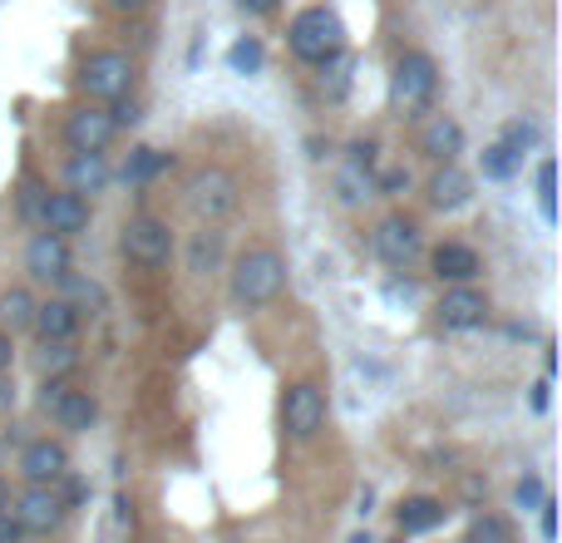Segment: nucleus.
Returning a JSON list of instances; mask_svg holds the SVG:
<instances>
[{
	"instance_id": "obj_1",
	"label": "nucleus",
	"mask_w": 562,
	"mask_h": 543,
	"mask_svg": "<svg viewBox=\"0 0 562 543\" xmlns=\"http://www.w3.org/2000/svg\"><path fill=\"white\" fill-rule=\"evenodd\" d=\"M286 287V257L277 247H247L233 267V297L237 307L257 311V307H272Z\"/></svg>"
},
{
	"instance_id": "obj_2",
	"label": "nucleus",
	"mask_w": 562,
	"mask_h": 543,
	"mask_svg": "<svg viewBox=\"0 0 562 543\" xmlns=\"http://www.w3.org/2000/svg\"><path fill=\"white\" fill-rule=\"evenodd\" d=\"M286 40H291V55L306 59V65H326V59L346 55V25H340V15L326 5L301 10V15L291 20Z\"/></svg>"
},
{
	"instance_id": "obj_3",
	"label": "nucleus",
	"mask_w": 562,
	"mask_h": 543,
	"mask_svg": "<svg viewBox=\"0 0 562 543\" xmlns=\"http://www.w3.org/2000/svg\"><path fill=\"white\" fill-rule=\"evenodd\" d=\"M435 89H439L435 59H429L425 49H405V55L395 59V69H390V99H395V109L419 114V109L435 104Z\"/></svg>"
},
{
	"instance_id": "obj_4",
	"label": "nucleus",
	"mask_w": 562,
	"mask_h": 543,
	"mask_svg": "<svg viewBox=\"0 0 562 543\" xmlns=\"http://www.w3.org/2000/svg\"><path fill=\"white\" fill-rule=\"evenodd\" d=\"M188 193V208H193L203 223H223V218L237 213V203H243V188H237V178L227 174V168H198V174H188L183 184Z\"/></svg>"
},
{
	"instance_id": "obj_5",
	"label": "nucleus",
	"mask_w": 562,
	"mask_h": 543,
	"mask_svg": "<svg viewBox=\"0 0 562 543\" xmlns=\"http://www.w3.org/2000/svg\"><path fill=\"white\" fill-rule=\"evenodd\" d=\"M79 85L99 104H119L128 95V85H134V59L119 55V49H94L85 59V69H79Z\"/></svg>"
},
{
	"instance_id": "obj_6",
	"label": "nucleus",
	"mask_w": 562,
	"mask_h": 543,
	"mask_svg": "<svg viewBox=\"0 0 562 543\" xmlns=\"http://www.w3.org/2000/svg\"><path fill=\"white\" fill-rule=\"evenodd\" d=\"M40 406H45V415L55 420L59 430H69V435H85V430L99 420L94 396H89V390H79V386H69V380H45Z\"/></svg>"
},
{
	"instance_id": "obj_7",
	"label": "nucleus",
	"mask_w": 562,
	"mask_h": 543,
	"mask_svg": "<svg viewBox=\"0 0 562 543\" xmlns=\"http://www.w3.org/2000/svg\"><path fill=\"white\" fill-rule=\"evenodd\" d=\"M119 243H124L128 263H138V267H168V257H173V233H168V223L164 218H148V213L128 218Z\"/></svg>"
},
{
	"instance_id": "obj_8",
	"label": "nucleus",
	"mask_w": 562,
	"mask_h": 543,
	"mask_svg": "<svg viewBox=\"0 0 562 543\" xmlns=\"http://www.w3.org/2000/svg\"><path fill=\"white\" fill-rule=\"evenodd\" d=\"M321 425H326V396L311 380H296V386L281 396V430L291 440H316Z\"/></svg>"
},
{
	"instance_id": "obj_9",
	"label": "nucleus",
	"mask_w": 562,
	"mask_h": 543,
	"mask_svg": "<svg viewBox=\"0 0 562 543\" xmlns=\"http://www.w3.org/2000/svg\"><path fill=\"white\" fill-rule=\"evenodd\" d=\"M336 198L346 208H360L375 198V144H350L336 158Z\"/></svg>"
},
{
	"instance_id": "obj_10",
	"label": "nucleus",
	"mask_w": 562,
	"mask_h": 543,
	"mask_svg": "<svg viewBox=\"0 0 562 543\" xmlns=\"http://www.w3.org/2000/svg\"><path fill=\"white\" fill-rule=\"evenodd\" d=\"M119 124H114V109H99V104H85L65 119V144L75 154H104L114 144Z\"/></svg>"
},
{
	"instance_id": "obj_11",
	"label": "nucleus",
	"mask_w": 562,
	"mask_h": 543,
	"mask_svg": "<svg viewBox=\"0 0 562 543\" xmlns=\"http://www.w3.org/2000/svg\"><path fill=\"white\" fill-rule=\"evenodd\" d=\"M10 509H15V519H20L25 534H55V529L65 524V514H69L55 485H25V495H20Z\"/></svg>"
},
{
	"instance_id": "obj_12",
	"label": "nucleus",
	"mask_w": 562,
	"mask_h": 543,
	"mask_svg": "<svg viewBox=\"0 0 562 543\" xmlns=\"http://www.w3.org/2000/svg\"><path fill=\"white\" fill-rule=\"evenodd\" d=\"M370 243H375V253H380V263H390V267H409L419 257V247H425V237H419V228L409 223V218H380L375 223V233H370Z\"/></svg>"
},
{
	"instance_id": "obj_13",
	"label": "nucleus",
	"mask_w": 562,
	"mask_h": 543,
	"mask_svg": "<svg viewBox=\"0 0 562 543\" xmlns=\"http://www.w3.org/2000/svg\"><path fill=\"white\" fill-rule=\"evenodd\" d=\"M435 317H439V326L445 331H474V326H484L488 321V301H484V291H474L464 281V287H449L445 297H439Z\"/></svg>"
},
{
	"instance_id": "obj_14",
	"label": "nucleus",
	"mask_w": 562,
	"mask_h": 543,
	"mask_svg": "<svg viewBox=\"0 0 562 543\" xmlns=\"http://www.w3.org/2000/svg\"><path fill=\"white\" fill-rule=\"evenodd\" d=\"M20 475H25V485H55L59 475H69V455L59 440H30L25 450H20Z\"/></svg>"
},
{
	"instance_id": "obj_15",
	"label": "nucleus",
	"mask_w": 562,
	"mask_h": 543,
	"mask_svg": "<svg viewBox=\"0 0 562 543\" xmlns=\"http://www.w3.org/2000/svg\"><path fill=\"white\" fill-rule=\"evenodd\" d=\"M40 223H45V233H59V237H75L89 228V203L79 193H45L40 198Z\"/></svg>"
},
{
	"instance_id": "obj_16",
	"label": "nucleus",
	"mask_w": 562,
	"mask_h": 543,
	"mask_svg": "<svg viewBox=\"0 0 562 543\" xmlns=\"http://www.w3.org/2000/svg\"><path fill=\"white\" fill-rule=\"evenodd\" d=\"M25 272L40 281H59L69 272V243L59 233H35L25 247Z\"/></svg>"
},
{
	"instance_id": "obj_17",
	"label": "nucleus",
	"mask_w": 562,
	"mask_h": 543,
	"mask_svg": "<svg viewBox=\"0 0 562 543\" xmlns=\"http://www.w3.org/2000/svg\"><path fill=\"white\" fill-rule=\"evenodd\" d=\"M40 341H75L79 331V307H69L65 297H49V301H35V317H30Z\"/></svg>"
},
{
	"instance_id": "obj_18",
	"label": "nucleus",
	"mask_w": 562,
	"mask_h": 543,
	"mask_svg": "<svg viewBox=\"0 0 562 543\" xmlns=\"http://www.w3.org/2000/svg\"><path fill=\"white\" fill-rule=\"evenodd\" d=\"M419 154H429L435 164H454V158L464 154V129H459L449 114H435L425 129H419Z\"/></svg>"
},
{
	"instance_id": "obj_19",
	"label": "nucleus",
	"mask_w": 562,
	"mask_h": 543,
	"mask_svg": "<svg viewBox=\"0 0 562 543\" xmlns=\"http://www.w3.org/2000/svg\"><path fill=\"white\" fill-rule=\"evenodd\" d=\"M469 198H474V178H469L459 164H439V174L429 178V203H435L439 213H454V208H464Z\"/></svg>"
},
{
	"instance_id": "obj_20",
	"label": "nucleus",
	"mask_w": 562,
	"mask_h": 543,
	"mask_svg": "<svg viewBox=\"0 0 562 543\" xmlns=\"http://www.w3.org/2000/svg\"><path fill=\"white\" fill-rule=\"evenodd\" d=\"M104 184H109V164H104V154H69V164H65V188L69 193H104Z\"/></svg>"
},
{
	"instance_id": "obj_21",
	"label": "nucleus",
	"mask_w": 562,
	"mask_h": 543,
	"mask_svg": "<svg viewBox=\"0 0 562 543\" xmlns=\"http://www.w3.org/2000/svg\"><path fill=\"white\" fill-rule=\"evenodd\" d=\"M223 253H227V237L217 233V223H203L193 233V243H188V272L207 277V272L223 267Z\"/></svg>"
},
{
	"instance_id": "obj_22",
	"label": "nucleus",
	"mask_w": 562,
	"mask_h": 543,
	"mask_svg": "<svg viewBox=\"0 0 562 543\" xmlns=\"http://www.w3.org/2000/svg\"><path fill=\"white\" fill-rule=\"evenodd\" d=\"M435 272H439V281L464 287V281L479 277V253L464 243H445V247H435Z\"/></svg>"
},
{
	"instance_id": "obj_23",
	"label": "nucleus",
	"mask_w": 562,
	"mask_h": 543,
	"mask_svg": "<svg viewBox=\"0 0 562 543\" xmlns=\"http://www.w3.org/2000/svg\"><path fill=\"white\" fill-rule=\"evenodd\" d=\"M75 366H79V346H75V341H40L35 370H40L45 380H65Z\"/></svg>"
},
{
	"instance_id": "obj_24",
	"label": "nucleus",
	"mask_w": 562,
	"mask_h": 543,
	"mask_svg": "<svg viewBox=\"0 0 562 543\" xmlns=\"http://www.w3.org/2000/svg\"><path fill=\"white\" fill-rule=\"evenodd\" d=\"M395 519H400V534H429L435 524H445V505L429 499V495H419V499H405Z\"/></svg>"
},
{
	"instance_id": "obj_25",
	"label": "nucleus",
	"mask_w": 562,
	"mask_h": 543,
	"mask_svg": "<svg viewBox=\"0 0 562 543\" xmlns=\"http://www.w3.org/2000/svg\"><path fill=\"white\" fill-rule=\"evenodd\" d=\"M30 317H35V297L25 287H10L0 297V331H25Z\"/></svg>"
},
{
	"instance_id": "obj_26",
	"label": "nucleus",
	"mask_w": 562,
	"mask_h": 543,
	"mask_svg": "<svg viewBox=\"0 0 562 543\" xmlns=\"http://www.w3.org/2000/svg\"><path fill=\"white\" fill-rule=\"evenodd\" d=\"M262 59H267V49H262V40H257V35H243L233 49H227L233 75H257V69H262Z\"/></svg>"
},
{
	"instance_id": "obj_27",
	"label": "nucleus",
	"mask_w": 562,
	"mask_h": 543,
	"mask_svg": "<svg viewBox=\"0 0 562 543\" xmlns=\"http://www.w3.org/2000/svg\"><path fill=\"white\" fill-rule=\"evenodd\" d=\"M164 164H168V158L158 154V148H134V154H128V164H124V178H128V184H148V178H154Z\"/></svg>"
},
{
	"instance_id": "obj_28",
	"label": "nucleus",
	"mask_w": 562,
	"mask_h": 543,
	"mask_svg": "<svg viewBox=\"0 0 562 543\" xmlns=\"http://www.w3.org/2000/svg\"><path fill=\"white\" fill-rule=\"evenodd\" d=\"M498 144H504L514 158L533 154V148H538V124H528V119H514V124L504 129V138H498Z\"/></svg>"
},
{
	"instance_id": "obj_29",
	"label": "nucleus",
	"mask_w": 562,
	"mask_h": 543,
	"mask_svg": "<svg viewBox=\"0 0 562 543\" xmlns=\"http://www.w3.org/2000/svg\"><path fill=\"white\" fill-rule=\"evenodd\" d=\"M538 208H543L548 223H558V168L538 164Z\"/></svg>"
},
{
	"instance_id": "obj_30",
	"label": "nucleus",
	"mask_w": 562,
	"mask_h": 543,
	"mask_svg": "<svg viewBox=\"0 0 562 543\" xmlns=\"http://www.w3.org/2000/svg\"><path fill=\"white\" fill-rule=\"evenodd\" d=\"M469 543H514V534H508V524L498 514H479L469 524Z\"/></svg>"
},
{
	"instance_id": "obj_31",
	"label": "nucleus",
	"mask_w": 562,
	"mask_h": 543,
	"mask_svg": "<svg viewBox=\"0 0 562 543\" xmlns=\"http://www.w3.org/2000/svg\"><path fill=\"white\" fill-rule=\"evenodd\" d=\"M514 168H518V158L508 154L504 144H488L484 148V174L488 178H498V184H504V178H514Z\"/></svg>"
},
{
	"instance_id": "obj_32",
	"label": "nucleus",
	"mask_w": 562,
	"mask_h": 543,
	"mask_svg": "<svg viewBox=\"0 0 562 543\" xmlns=\"http://www.w3.org/2000/svg\"><path fill=\"white\" fill-rule=\"evenodd\" d=\"M321 69H330V75H321V89H326V95L330 99H340V95H346V85H350V75H346V59H326V65H321Z\"/></svg>"
},
{
	"instance_id": "obj_33",
	"label": "nucleus",
	"mask_w": 562,
	"mask_h": 543,
	"mask_svg": "<svg viewBox=\"0 0 562 543\" xmlns=\"http://www.w3.org/2000/svg\"><path fill=\"white\" fill-rule=\"evenodd\" d=\"M409 188V168H385L375 174V193H405Z\"/></svg>"
},
{
	"instance_id": "obj_34",
	"label": "nucleus",
	"mask_w": 562,
	"mask_h": 543,
	"mask_svg": "<svg viewBox=\"0 0 562 543\" xmlns=\"http://www.w3.org/2000/svg\"><path fill=\"white\" fill-rule=\"evenodd\" d=\"M514 499H518V509H538V505H543V485H538L533 475H528V479H518Z\"/></svg>"
},
{
	"instance_id": "obj_35",
	"label": "nucleus",
	"mask_w": 562,
	"mask_h": 543,
	"mask_svg": "<svg viewBox=\"0 0 562 543\" xmlns=\"http://www.w3.org/2000/svg\"><path fill=\"white\" fill-rule=\"evenodd\" d=\"M538 524H543V539H548V543L558 539V499L543 495V505H538Z\"/></svg>"
},
{
	"instance_id": "obj_36",
	"label": "nucleus",
	"mask_w": 562,
	"mask_h": 543,
	"mask_svg": "<svg viewBox=\"0 0 562 543\" xmlns=\"http://www.w3.org/2000/svg\"><path fill=\"white\" fill-rule=\"evenodd\" d=\"M25 539V529H20V519H15V509H0V543H20Z\"/></svg>"
},
{
	"instance_id": "obj_37",
	"label": "nucleus",
	"mask_w": 562,
	"mask_h": 543,
	"mask_svg": "<svg viewBox=\"0 0 562 543\" xmlns=\"http://www.w3.org/2000/svg\"><path fill=\"white\" fill-rule=\"evenodd\" d=\"M237 5H243L247 15H272V10L281 5V0H237Z\"/></svg>"
},
{
	"instance_id": "obj_38",
	"label": "nucleus",
	"mask_w": 562,
	"mask_h": 543,
	"mask_svg": "<svg viewBox=\"0 0 562 543\" xmlns=\"http://www.w3.org/2000/svg\"><path fill=\"white\" fill-rule=\"evenodd\" d=\"M10 361H15V346H10V331H0V376L10 370Z\"/></svg>"
},
{
	"instance_id": "obj_39",
	"label": "nucleus",
	"mask_w": 562,
	"mask_h": 543,
	"mask_svg": "<svg viewBox=\"0 0 562 543\" xmlns=\"http://www.w3.org/2000/svg\"><path fill=\"white\" fill-rule=\"evenodd\" d=\"M109 5H114V10H144L148 0H109Z\"/></svg>"
},
{
	"instance_id": "obj_40",
	"label": "nucleus",
	"mask_w": 562,
	"mask_h": 543,
	"mask_svg": "<svg viewBox=\"0 0 562 543\" xmlns=\"http://www.w3.org/2000/svg\"><path fill=\"white\" fill-rule=\"evenodd\" d=\"M10 505V489H5V479H0V509H5Z\"/></svg>"
},
{
	"instance_id": "obj_41",
	"label": "nucleus",
	"mask_w": 562,
	"mask_h": 543,
	"mask_svg": "<svg viewBox=\"0 0 562 543\" xmlns=\"http://www.w3.org/2000/svg\"><path fill=\"white\" fill-rule=\"evenodd\" d=\"M350 543H375V539H370V534H356V539H350Z\"/></svg>"
}]
</instances>
